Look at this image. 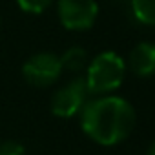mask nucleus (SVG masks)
Instances as JSON below:
<instances>
[{
    "instance_id": "nucleus-1",
    "label": "nucleus",
    "mask_w": 155,
    "mask_h": 155,
    "mask_svg": "<svg viewBox=\"0 0 155 155\" xmlns=\"http://www.w3.org/2000/svg\"><path fill=\"white\" fill-rule=\"evenodd\" d=\"M81 126L84 133L102 146L122 142L135 126L133 106L115 95L88 101L81 111Z\"/></svg>"
},
{
    "instance_id": "nucleus-2",
    "label": "nucleus",
    "mask_w": 155,
    "mask_h": 155,
    "mask_svg": "<svg viewBox=\"0 0 155 155\" xmlns=\"http://www.w3.org/2000/svg\"><path fill=\"white\" fill-rule=\"evenodd\" d=\"M126 75V62L113 51L99 53L88 66V75L84 77L88 91L91 95H106L115 91Z\"/></svg>"
},
{
    "instance_id": "nucleus-3",
    "label": "nucleus",
    "mask_w": 155,
    "mask_h": 155,
    "mask_svg": "<svg viewBox=\"0 0 155 155\" xmlns=\"http://www.w3.org/2000/svg\"><path fill=\"white\" fill-rule=\"evenodd\" d=\"M88 86L84 77H77L62 86L51 99V113L60 119H69L77 113H81L88 102Z\"/></svg>"
},
{
    "instance_id": "nucleus-4",
    "label": "nucleus",
    "mask_w": 155,
    "mask_h": 155,
    "mask_svg": "<svg viewBox=\"0 0 155 155\" xmlns=\"http://www.w3.org/2000/svg\"><path fill=\"white\" fill-rule=\"evenodd\" d=\"M62 73L60 58L55 53H37L22 66V75L28 84L35 88H48L58 81Z\"/></svg>"
},
{
    "instance_id": "nucleus-5",
    "label": "nucleus",
    "mask_w": 155,
    "mask_h": 155,
    "mask_svg": "<svg viewBox=\"0 0 155 155\" xmlns=\"http://www.w3.org/2000/svg\"><path fill=\"white\" fill-rule=\"evenodd\" d=\"M57 9L62 26L71 31L90 29L99 15L95 0H57Z\"/></svg>"
},
{
    "instance_id": "nucleus-6",
    "label": "nucleus",
    "mask_w": 155,
    "mask_h": 155,
    "mask_svg": "<svg viewBox=\"0 0 155 155\" xmlns=\"http://www.w3.org/2000/svg\"><path fill=\"white\" fill-rule=\"evenodd\" d=\"M126 68L133 75L142 77V79L155 75V44L153 42L137 44L128 55Z\"/></svg>"
},
{
    "instance_id": "nucleus-7",
    "label": "nucleus",
    "mask_w": 155,
    "mask_h": 155,
    "mask_svg": "<svg viewBox=\"0 0 155 155\" xmlns=\"http://www.w3.org/2000/svg\"><path fill=\"white\" fill-rule=\"evenodd\" d=\"M58 58H60L62 69L73 71V73H79V71H82V69L88 66V53H86V49L81 48V46H73V48L66 49L64 55L58 57Z\"/></svg>"
},
{
    "instance_id": "nucleus-8",
    "label": "nucleus",
    "mask_w": 155,
    "mask_h": 155,
    "mask_svg": "<svg viewBox=\"0 0 155 155\" xmlns=\"http://www.w3.org/2000/svg\"><path fill=\"white\" fill-rule=\"evenodd\" d=\"M131 11L140 24L155 26V0H131Z\"/></svg>"
},
{
    "instance_id": "nucleus-9",
    "label": "nucleus",
    "mask_w": 155,
    "mask_h": 155,
    "mask_svg": "<svg viewBox=\"0 0 155 155\" xmlns=\"http://www.w3.org/2000/svg\"><path fill=\"white\" fill-rule=\"evenodd\" d=\"M51 4H53V0H17V6L24 13H31V15L44 13Z\"/></svg>"
},
{
    "instance_id": "nucleus-10",
    "label": "nucleus",
    "mask_w": 155,
    "mask_h": 155,
    "mask_svg": "<svg viewBox=\"0 0 155 155\" xmlns=\"http://www.w3.org/2000/svg\"><path fill=\"white\" fill-rule=\"evenodd\" d=\"M26 148L17 140H4L0 142V155H24Z\"/></svg>"
},
{
    "instance_id": "nucleus-11",
    "label": "nucleus",
    "mask_w": 155,
    "mask_h": 155,
    "mask_svg": "<svg viewBox=\"0 0 155 155\" xmlns=\"http://www.w3.org/2000/svg\"><path fill=\"white\" fill-rule=\"evenodd\" d=\"M148 155H155V142L150 146V150H148Z\"/></svg>"
}]
</instances>
